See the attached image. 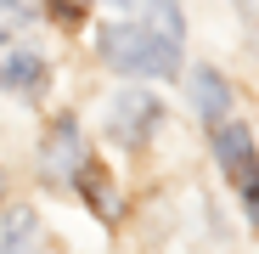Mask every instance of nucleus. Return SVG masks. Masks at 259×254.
<instances>
[{"label": "nucleus", "instance_id": "3", "mask_svg": "<svg viewBox=\"0 0 259 254\" xmlns=\"http://www.w3.org/2000/svg\"><path fill=\"white\" fill-rule=\"evenodd\" d=\"M158 113H163L158 96H147V91H118V96H113V119H107V130H113L124 147H136V141L152 136Z\"/></svg>", "mask_w": 259, "mask_h": 254}, {"label": "nucleus", "instance_id": "10", "mask_svg": "<svg viewBox=\"0 0 259 254\" xmlns=\"http://www.w3.org/2000/svg\"><path fill=\"white\" fill-rule=\"evenodd\" d=\"M34 23V6L28 0H0V40H12L17 28H28Z\"/></svg>", "mask_w": 259, "mask_h": 254}, {"label": "nucleus", "instance_id": "9", "mask_svg": "<svg viewBox=\"0 0 259 254\" xmlns=\"http://www.w3.org/2000/svg\"><path fill=\"white\" fill-rule=\"evenodd\" d=\"M147 17H152V34H163V40L181 46V6H175V0H152Z\"/></svg>", "mask_w": 259, "mask_h": 254}, {"label": "nucleus", "instance_id": "6", "mask_svg": "<svg viewBox=\"0 0 259 254\" xmlns=\"http://www.w3.org/2000/svg\"><path fill=\"white\" fill-rule=\"evenodd\" d=\"M34 248H39L34 209H6L0 215V254H34Z\"/></svg>", "mask_w": 259, "mask_h": 254}, {"label": "nucleus", "instance_id": "2", "mask_svg": "<svg viewBox=\"0 0 259 254\" xmlns=\"http://www.w3.org/2000/svg\"><path fill=\"white\" fill-rule=\"evenodd\" d=\"M214 153H220V169L237 181L248 215L259 221V158H253V136L242 130V124H220V141H214Z\"/></svg>", "mask_w": 259, "mask_h": 254}, {"label": "nucleus", "instance_id": "13", "mask_svg": "<svg viewBox=\"0 0 259 254\" xmlns=\"http://www.w3.org/2000/svg\"><path fill=\"white\" fill-rule=\"evenodd\" d=\"M0 187H6V181H0Z\"/></svg>", "mask_w": 259, "mask_h": 254}, {"label": "nucleus", "instance_id": "8", "mask_svg": "<svg viewBox=\"0 0 259 254\" xmlns=\"http://www.w3.org/2000/svg\"><path fill=\"white\" fill-rule=\"evenodd\" d=\"M39 79H46V62H39L34 51H17V57L0 62V85H6V91H34Z\"/></svg>", "mask_w": 259, "mask_h": 254}, {"label": "nucleus", "instance_id": "4", "mask_svg": "<svg viewBox=\"0 0 259 254\" xmlns=\"http://www.w3.org/2000/svg\"><path fill=\"white\" fill-rule=\"evenodd\" d=\"M79 164H84L79 124H73V119H57V124H51V141H46V175H51V181H73Z\"/></svg>", "mask_w": 259, "mask_h": 254}, {"label": "nucleus", "instance_id": "11", "mask_svg": "<svg viewBox=\"0 0 259 254\" xmlns=\"http://www.w3.org/2000/svg\"><path fill=\"white\" fill-rule=\"evenodd\" d=\"M51 12H57L62 23H79V17H84V0H51Z\"/></svg>", "mask_w": 259, "mask_h": 254}, {"label": "nucleus", "instance_id": "12", "mask_svg": "<svg viewBox=\"0 0 259 254\" xmlns=\"http://www.w3.org/2000/svg\"><path fill=\"white\" fill-rule=\"evenodd\" d=\"M242 17L253 23V40H259V0H242Z\"/></svg>", "mask_w": 259, "mask_h": 254}, {"label": "nucleus", "instance_id": "1", "mask_svg": "<svg viewBox=\"0 0 259 254\" xmlns=\"http://www.w3.org/2000/svg\"><path fill=\"white\" fill-rule=\"evenodd\" d=\"M102 57H107V68L136 74V79H169V74H181V46L163 40V34H152V28H141V23L102 28Z\"/></svg>", "mask_w": 259, "mask_h": 254}, {"label": "nucleus", "instance_id": "7", "mask_svg": "<svg viewBox=\"0 0 259 254\" xmlns=\"http://www.w3.org/2000/svg\"><path fill=\"white\" fill-rule=\"evenodd\" d=\"M73 181H79V192H84V198L96 203V215H102V221H118V215H124V203H118V192H113V181L102 175V169H96L91 158H84V164L73 169Z\"/></svg>", "mask_w": 259, "mask_h": 254}, {"label": "nucleus", "instance_id": "5", "mask_svg": "<svg viewBox=\"0 0 259 254\" xmlns=\"http://www.w3.org/2000/svg\"><path fill=\"white\" fill-rule=\"evenodd\" d=\"M192 96H197V113H203L208 124H226L231 91H226V79L214 74V68H197V74H192Z\"/></svg>", "mask_w": 259, "mask_h": 254}]
</instances>
